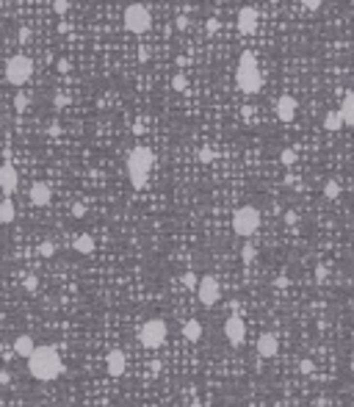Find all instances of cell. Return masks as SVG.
<instances>
[{
    "mask_svg": "<svg viewBox=\"0 0 354 407\" xmlns=\"http://www.w3.org/2000/svg\"><path fill=\"white\" fill-rule=\"evenodd\" d=\"M296 97H291V94H282L277 100V106H274V111H277L279 116V122H293V116H296Z\"/></svg>",
    "mask_w": 354,
    "mask_h": 407,
    "instance_id": "obj_14",
    "label": "cell"
},
{
    "mask_svg": "<svg viewBox=\"0 0 354 407\" xmlns=\"http://www.w3.org/2000/svg\"><path fill=\"white\" fill-rule=\"evenodd\" d=\"M224 338L230 344L232 349L244 346V341H246V324L241 316H230V319L224 321Z\"/></svg>",
    "mask_w": 354,
    "mask_h": 407,
    "instance_id": "obj_9",
    "label": "cell"
},
{
    "mask_svg": "<svg viewBox=\"0 0 354 407\" xmlns=\"http://www.w3.org/2000/svg\"><path fill=\"white\" fill-rule=\"evenodd\" d=\"M139 58H141V61H147V58H150V47H141V50H139Z\"/></svg>",
    "mask_w": 354,
    "mask_h": 407,
    "instance_id": "obj_42",
    "label": "cell"
},
{
    "mask_svg": "<svg viewBox=\"0 0 354 407\" xmlns=\"http://www.w3.org/2000/svg\"><path fill=\"white\" fill-rule=\"evenodd\" d=\"M316 280H318V282L326 280V269H324V266H318V269H316Z\"/></svg>",
    "mask_w": 354,
    "mask_h": 407,
    "instance_id": "obj_39",
    "label": "cell"
},
{
    "mask_svg": "<svg viewBox=\"0 0 354 407\" xmlns=\"http://www.w3.org/2000/svg\"><path fill=\"white\" fill-rule=\"evenodd\" d=\"M53 103H56V108H64V106H67V103H69V97H67V94H61V92H58V94L53 97Z\"/></svg>",
    "mask_w": 354,
    "mask_h": 407,
    "instance_id": "obj_34",
    "label": "cell"
},
{
    "mask_svg": "<svg viewBox=\"0 0 354 407\" xmlns=\"http://www.w3.org/2000/svg\"><path fill=\"white\" fill-rule=\"evenodd\" d=\"M28 103H31V97L25 94V92H17V94H14V108H17V111H25Z\"/></svg>",
    "mask_w": 354,
    "mask_h": 407,
    "instance_id": "obj_24",
    "label": "cell"
},
{
    "mask_svg": "<svg viewBox=\"0 0 354 407\" xmlns=\"http://www.w3.org/2000/svg\"><path fill=\"white\" fill-rule=\"evenodd\" d=\"M31 205H36V208H45V205H50V200H53V188H50L45 180H36V183L31 186Z\"/></svg>",
    "mask_w": 354,
    "mask_h": 407,
    "instance_id": "obj_11",
    "label": "cell"
},
{
    "mask_svg": "<svg viewBox=\"0 0 354 407\" xmlns=\"http://www.w3.org/2000/svg\"><path fill=\"white\" fill-rule=\"evenodd\" d=\"M268 3H279V0H268Z\"/></svg>",
    "mask_w": 354,
    "mask_h": 407,
    "instance_id": "obj_47",
    "label": "cell"
},
{
    "mask_svg": "<svg viewBox=\"0 0 354 407\" xmlns=\"http://www.w3.org/2000/svg\"><path fill=\"white\" fill-rule=\"evenodd\" d=\"M238 31L241 33H255V31H258V9L244 6V9L238 11Z\"/></svg>",
    "mask_w": 354,
    "mask_h": 407,
    "instance_id": "obj_15",
    "label": "cell"
},
{
    "mask_svg": "<svg viewBox=\"0 0 354 407\" xmlns=\"http://www.w3.org/2000/svg\"><path fill=\"white\" fill-rule=\"evenodd\" d=\"M340 127H343V116H340V111H326L324 114V130L335 133V130H340Z\"/></svg>",
    "mask_w": 354,
    "mask_h": 407,
    "instance_id": "obj_21",
    "label": "cell"
},
{
    "mask_svg": "<svg viewBox=\"0 0 354 407\" xmlns=\"http://www.w3.org/2000/svg\"><path fill=\"white\" fill-rule=\"evenodd\" d=\"M83 213H86V208H83L80 203H77V205H72V216H77V219H80Z\"/></svg>",
    "mask_w": 354,
    "mask_h": 407,
    "instance_id": "obj_37",
    "label": "cell"
},
{
    "mask_svg": "<svg viewBox=\"0 0 354 407\" xmlns=\"http://www.w3.org/2000/svg\"><path fill=\"white\" fill-rule=\"evenodd\" d=\"M302 3H305V9H310V11H318V9H321V3H324V0H302Z\"/></svg>",
    "mask_w": 354,
    "mask_h": 407,
    "instance_id": "obj_35",
    "label": "cell"
},
{
    "mask_svg": "<svg viewBox=\"0 0 354 407\" xmlns=\"http://www.w3.org/2000/svg\"><path fill=\"white\" fill-rule=\"evenodd\" d=\"M200 161H202V164H211V161H213V150H208V147L200 150Z\"/></svg>",
    "mask_w": 354,
    "mask_h": 407,
    "instance_id": "obj_33",
    "label": "cell"
},
{
    "mask_svg": "<svg viewBox=\"0 0 354 407\" xmlns=\"http://www.w3.org/2000/svg\"><path fill=\"white\" fill-rule=\"evenodd\" d=\"M11 382V374L9 371H0V385H9Z\"/></svg>",
    "mask_w": 354,
    "mask_h": 407,
    "instance_id": "obj_41",
    "label": "cell"
},
{
    "mask_svg": "<svg viewBox=\"0 0 354 407\" xmlns=\"http://www.w3.org/2000/svg\"><path fill=\"white\" fill-rule=\"evenodd\" d=\"M202 324H200V319H188L185 324H183V338L185 341H191V344H197V341L202 338Z\"/></svg>",
    "mask_w": 354,
    "mask_h": 407,
    "instance_id": "obj_17",
    "label": "cell"
},
{
    "mask_svg": "<svg viewBox=\"0 0 354 407\" xmlns=\"http://www.w3.org/2000/svg\"><path fill=\"white\" fill-rule=\"evenodd\" d=\"M72 250H75L77 255H92V252H94V238H92L89 233H80L75 241H72Z\"/></svg>",
    "mask_w": 354,
    "mask_h": 407,
    "instance_id": "obj_18",
    "label": "cell"
},
{
    "mask_svg": "<svg viewBox=\"0 0 354 407\" xmlns=\"http://www.w3.org/2000/svg\"><path fill=\"white\" fill-rule=\"evenodd\" d=\"M324 197L326 200H338V197H340V183H338V180H326L324 183Z\"/></svg>",
    "mask_w": 354,
    "mask_h": 407,
    "instance_id": "obj_22",
    "label": "cell"
},
{
    "mask_svg": "<svg viewBox=\"0 0 354 407\" xmlns=\"http://www.w3.org/2000/svg\"><path fill=\"white\" fill-rule=\"evenodd\" d=\"M17 183H19L17 169H14L11 164H3V166H0V191L9 197V194L17 191Z\"/></svg>",
    "mask_w": 354,
    "mask_h": 407,
    "instance_id": "obj_13",
    "label": "cell"
},
{
    "mask_svg": "<svg viewBox=\"0 0 354 407\" xmlns=\"http://www.w3.org/2000/svg\"><path fill=\"white\" fill-rule=\"evenodd\" d=\"M285 222H288V224H296V222H299V213H296V211H288V213H285Z\"/></svg>",
    "mask_w": 354,
    "mask_h": 407,
    "instance_id": "obj_36",
    "label": "cell"
},
{
    "mask_svg": "<svg viewBox=\"0 0 354 407\" xmlns=\"http://www.w3.org/2000/svg\"><path fill=\"white\" fill-rule=\"evenodd\" d=\"M205 31H208V33H216V31H219V19L211 17L208 22H205Z\"/></svg>",
    "mask_w": 354,
    "mask_h": 407,
    "instance_id": "obj_32",
    "label": "cell"
},
{
    "mask_svg": "<svg viewBox=\"0 0 354 407\" xmlns=\"http://www.w3.org/2000/svg\"><path fill=\"white\" fill-rule=\"evenodd\" d=\"M313 360H302V363H299V371H302V374H313Z\"/></svg>",
    "mask_w": 354,
    "mask_h": 407,
    "instance_id": "obj_31",
    "label": "cell"
},
{
    "mask_svg": "<svg viewBox=\"0 0 354 407\" xmlns=\"http://www.w3.org/2000/svg\"><path fill=\"white\" fill-rule=\"evenodd\" d=\"M188 407H202V405H188Z\"/></svg>",
    "mask_w": 354,
    "mask_h": 407,
    "instance_id": "obj_46",
    "label": "cell"
},
{
    "mask_svg": "<svg viewBox=\"0 0 354 407\" xmlns=\"http://www.w3.org/2000/svg\"><path fill=\"white\" fill-rule=\"evenodd\" d=\"M58 72H69V61H58Z\"/></svg>",
    "mask_w": 354,
    "mask_h": 407,
    "instance_id": "obj_44",
    "label": "cell"
},
{
    "mask_svg": "<svg viewBox=\"0 0 354 407\" xmlns=\"http://www.w3.org/2000/svg\"><path fill=\"white\" fill-rule=\"evenodd\" d=\"M279 164H285V166L296 164V150H291V147H288V150H282V153H279Z\"/></svg>",
    "mask_w": 354,
    "mask_h": 407,
    "instance_id": "obj_25",
    "label": "cell"
},
{
    "mask_svg": "<svg viewBox=\"0 0 354 407\" xmlns=\"http://www.w3.org/2000/svg\"><path fill=\"white\" fill-rule=\"evenodd\" d=\"M349 366L354 368V349H352V358H349Z\"/></svg>",
    "mask_w": 354,
    "mask_h": 407,
    "instance_id": "obj_45",
    "label": "cell"
},
{
    "mask_svg": "<svg viewBox=\"0 0 354 407\" xmlns=\"http://www.w3.org/2000/svg\"><path fill=\"white\" fill-rule=\"evenodd\" d=\"M255 349H258V355L263 360H271L279 355V338L274 335V332H263L258 338V344H255Z\"/></svg>",
    "mask_w": 354,
    "mask_h": 407,
    "instance_id": "obj_10",
    "label": "cell"
},
{
    "mask_svg": "<svg viewBox=\"0 0 354 407\" xmlns=\"http://www.w3.org/2000/svg\"><path fill=\"white\" fill-rule=\"evenodd\" d=\"M31 75H33V61H31L28 56H22V53H17V56H11L9 61H6V80H9L11 86H22V83H28Z\"/></svg>",
    "mask_w": 354,
    "mask_h": 407,
    "instance_id": "obj_6",
    "label": "cell"
},
{
    "mask_svg": "<svg viewBox=\"0 0 354 407\" xmlns=\"http://www.w3.org/2000/svg\"><path fill=\"white\" fill-rule=\"evenodd\" d=\"M235 86L244 94H258L260 86H263V78H260L258 61H255V53L252 50H244L238 58V69H235Z\"/></svg>",
    "mask_w": 354,
    "mask_h": 407,
    "instance_id": "obj_3",
    "label": "cell"
},
{
    "mask_svg": "<svg viewBox=\"0 0 354 407\" xmlns=\"http://www.w3.org/2000/svg\"><path fill=\"white\" fill-rule=\"evenodd\" d=\"M183 285H185V288H194V291H197V285H200V277H197L194 271H185V274H183Z\"/></svg>",
    "mask_w": 354,
    "mask_h": 407,
    "instance_id": "obj_26",
    "label": "cell"
},
{
    "mask_svg": "<svg viewBox=\"0 0 354 407\" xmlns=\"http://www.w3.org/2000/svg\"><path fill=\"white\" fill-rule=\"evenodd\" d=\"M255 258H258V247H255V244H244V250H241V261H244V263H255Z\"/></svg>",
    "mask_w": 354,
    "mask_h": 407,
    "instance_id": "obj_23",
    "label": "cell"
},
{
    "mask_svg": "<svg viewBox=\"0 0 354 407\" xmlns=\"http://www.w3.org/2000/svg\"><path fill=\"white\" fill-rule=\"evenodd\" d=\"M172 86L177 89V92H185V89H188V78H185V75H174Z\"/></svg>",
    "mask_w": 354,
    "mask_h": 407,
    "instance_id": "obj_29",
    "label": "cell"
},
{
    "mask_svg": "<svg viewBox=\"0 0 354 407\" xmlns=\"http://www.w3.org/2000/svg\"><path fill=\"white\" fill-rule=\"evenodd\" d=\"M122 22L124 28L130 31V33H147L150 25H153V17H150V9L141 6V3H130L122 14Z\"/></svg>",
    "mask_w": 354,
    "mask_h": 407,
    "instance_id": "obj_7",
    "label": "cell"
},
{
    "mask_svg": "<svg viewBox=\"0 0 354 407\" xmlns=\"http://www.w3.org/2000/svg\"><path fill=\"white\" fill-rule=\"evenodd\" d=\"M39 255H42V258H53V255H56V244H53V241H45L42 247H39Z\"/></svg>",
    "mask_w": 354,
    "mask_h": 407,
    "instance_id": "obj_27",
    "label": "cell"
},
{
    "mask_svg": "<svg viewBox=\"0 0 354 407\" xmlns=\"http://www.w3.org/2000/svg\"><path fill=\"white\" fill-rule=\"evenodd\" d=\"M197 299H200L202 308H213V305L221 299V285L213 274H205L200 280V285H197Z\"/></svg>",
    "mask_w": 354,
    "mask_h": 407,
    "instance_id": "obj_8",
    "label": "cell"
},
{
    "mask_svg": "<svg viewBox=\"0 0 354 407\" xmlns=\"http://www.w3.org/2000/svg\"><path fill=\"white\" fill-rule=\"evenodd\" d=\"M28 371L39 382H53L64 374V360L56 346H36V352L28 358Z\"/></svg>",
    "mask_w": 354,
    "mask_h": 407,
    "instance_id": "obj_1",
    "label": "cell"
},
{
    "mask_svg": "<svg viewBox=\"0 0 354 407\" xmlns=\"http://www.w3.org/2000/svg\"><path fill=\"white\" fill-rule=\"evenodd\" d=\"M17 36L22 39V42H28V39H31V28H19V31H17Z\"/></svg>",
    "mask_w": 354,
    "mask_h": 407,
    "instance_id": "obj_38",
    "label": "cell"
},
{
    "mask_svg": "<svg viewBox=\"0 0 354 407\" xmlns=\"http://www.w3.org/2000/svg\"><path fill=\"white\" fill-rule=\"evenodd\" d=\"M53 11H56L58 17H64L69 11V0H53Z\"/></svg>",
    "mask_w": 354,
    "mask_h": 407,
    "instance_id": "obj_28",
    "label": "cell"
},
{
    "mask_svg": "<svg viewBox=\"0 0 354 407\" xmlns=\"http://www.w3.org/2000/svg\"><path fill=\"white\" fill-rule=\"evenodd\" d=\"M188 25H191V22H188V17H177V28H180V31H185Z\"/></svg>",
    "mask_w": 354,
    "mask_h": 407,
    "instance_id": "obj_40",
    "label": "cell"
},
{
    "mask_svg": "<svg viewBox=\"0 0 354 407\" xmlns=\"http://www.w3.org/2000/svg\"><path fill=\"white\" fill-rule=\"evenodd\" d=\"M14 352H17L19 358H25V360H28L31 355L36 352V341L31 338L28 332H22V335H17V338H14Z\"/></svg>",
    "mask_w": 354,
    "mask_h": 407,
    "instance_id": "obj_16",
    "label": "cell"
},
{
    "mask_svg": "<svg viewBox=\"0 0 354 407\" xmlns=\"http://www.w3.org/2000/svg\"><path fill=\"white\" fill-rule=\"evenodd\" d=\"M166 335H169V329H166V321L163 319H147L139 329V344L144 349H161L166 344Z\"/></svg>",
    "mask_w": 354,
    "mask_h": 407,
    "instance_id": "obj_5",
    "label": "cell"
},
{
    "mask_svg": "<svg viewBox=\"0 0 354 407\" xmlns=\"http://www.w3.org/2000/svg\"><path fill=\"white\" fill-rule=\"evenodd\" d=\"M260 227V211L255 205H241L235 208L232 213V233L241 235V238H249V235H255Z\"/></svg>",
    "mask_w": 354,
    "mask_h": 407,
    "instance_id": "obj_4",
    "label": "cell"
},
{
    "mask_svg": "<svg viewBox=\"0 0 354 407\" xmlns=\"http://www.w3.org/2000/svg\"><path fill=\"white\" fill-rule=\"evenodd\" d=\"M106 368L111 377H122L124 371H127V358H124L122 349H111L106 358Z\"/></svg>",
    "mask_w": 354,
    "mask_h": 407,
    "instance_id": "obj_12",
    "label": "cell"
},
{
    "mask_svg": "<svg viewBox=\"0 0 354 407\" xmlns=\"http://www.w3.org/2000/svg\"><path fill=\"white\" fill-rule=\"evenodd\" d=\"M124 166H127V177H130L133 188H144L147 180H150V172H153V166H155L153 150L150 147H133Z\"/></svg>",
    "mask_w": 354,
    "mask_h": 407,
    "instance_id": "obj_2",
    "label": "cell"
},
{
    "mask_svg": "<svg viewBox=\"0 0 354 407\" xmlns=\"http://www.w3.org/2000/svg\"><path fill=\"white\" fill-rule=\"evenodd\" d=\"M36 288H39V277L36 274L25 277V291H28V294H36Z\"/></svg>",
    "mask_w": 354,
    "mask_h": 407,
    "instance_id": "obj_30",
    "label": "cell"
},
{
    "mask_svg": "<svg viewBox=\"0 0 354 407\" xmlns=\"http://www.w3.org/2000/svg\"><path fill=\"white\" fill-rule=\"evenodd\" d=\"M340 116H343V125L354 127V92L343 97V106H340Z\"/></svg>",
    "mask_w": 354,
    "mask_h": 407,
    "instance_id": "obj_20",
    "label": "cell"
},
{
    "mask_svg": "<svg viewBox=\"0 0 354 407\" xmlns=\"http://www.w3.org/2000/svg\"><path fill=\"white\" fill-rule=\"evenodd\" d=\"M17 219V208L11 203V197H3L0 200V224H11Z\"/></svg>",
    "mask_w": 354,
    "mask_h": 407,
    "instance_id": "obj_19",
    "label": "cell"
},
{
    "mask_svg": "<svg viewBox=\"0 0 354 407\" xmlns=\"http://www.w3.org/2000/svg\"><path fill=\"white\" fill-rule=\"evenodd\" d=\"M274 285H277V288H285V285H288V277H277V280H274Z\"/></svg>",
    "mask_w": 354,
    "mask_h": 407,
    "instance_id": "obj_43",
    "label": "cell"
}]
</instances>
